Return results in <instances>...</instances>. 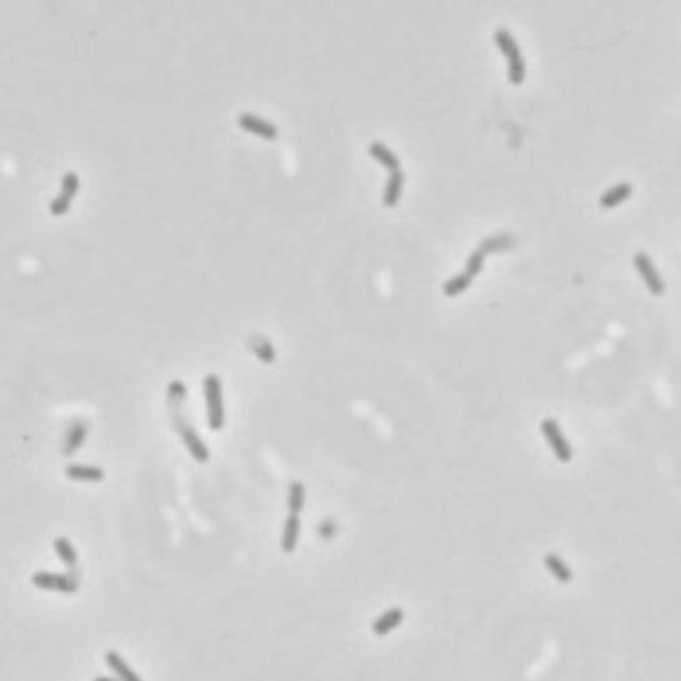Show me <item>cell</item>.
I'll use <instances>...</instances> for the list:
<instances>
[{
  "mask_svg": "<svg viewBox=\"0 0 681 681\" xmlns=\"http://www.w3.org/2000/svg\"><path fill=\"white\" fill-rule=\"evenodd\" d=\"M203 391L208 407V422L211 430L219 432L225 426V406L222 396V382L218 375L209 374L203 379Z\"/></svg>",
  "mask_w": 681,
  "mask_h": 681,
  "instance_id": "1",
  "label": "cell"
},
{
  "mask_svg": "<svg viewBox=\"0 0 681 681\" xmlns=\"http://www.w3.org/2000/svg\"><path fill=\"white\" fill-rule=\"evenodd\" d=\"M494 40L509 59V79L515 84L522 83L525 79V65L516 40L505 30L497 31Z\"/></svg>",
  "mask_w": 681,
  "mask_h": 681,
  "instance_id": "2",
  "label": "cell"
},
{
  "mask_svg": "<svg viewBox=\"0 0 681 681\" xmlns=\"http://www.w3.org/2000/svg\"><path fill=\"white\" fill-rule=\"evenodd\" d=\"M541 432L548 439V444L551 445V451L556 454L557 460L564 464L570 462L573 457V451L557 421L553 418L544 420L541 422Z\"/></svg>",
  "mask_w": 681,
  "mask_h": 681,
  "instance_id": "3",
  "label": "cell"
},
{
  "mask_svg": "<svg viewBox=\"0 0 681 681\" xmlns=\"http://www.w3.org/2000/svg\"><path fill=\"white\" fill-rule=\"evenodd\" d=\"M33 584L38 589H45V590H55L65 595H72L78 590L79 585L78 581L68 576V574H59V573H51V572H36L31 579Z\"/></svg>",
  "mask_w": 681,
  "mask_h": 681,
  "instance_id": "4",
  "label": "cell"
},
{
  "mask_svg": "<svg viewBox=\"0 0 681 681\" xmlns=\"http://www.w3.org/2000/svg\"><path fill=\"white\" fill-rule=\"evenodd\" d=\"M81 187V179L79 175L74 171L67 173L62 179V191L58 195L51 203H49V212L54 217H62L70 210L71 203L74 196L78 194Z\"/></svg>",
  "mask_w": 681,
  "mask_h": 681,
  "instance_id": "5",
  "label": "cell"
},
{
  "mask_svg": "<svg viewBox=\"0 0 681 681\" xmlns=\"http://www.w3.org/2000/svg\"><path fill=\"white\" fill-rule=\"evenodd\" d=\"M178 430L185 446L187 448L189 453L193 455L195 461H198L199 464H206L210 460V452L202 438L196 435V432L189 423L185 422L178 423Z\"/></svg>",
  "mask_w": 681,
  "mask_h": 681,
  "instance_id": "6",
  "label": "cell"
},
{
  "mask_svg": "<svg viewBox=\"0 0 681 681\" xmlns=\"http://www.w3.org/2000/svg\"><path fill=\"white\" fill-rule=\"evenodd\" d=\"M238 125L242 130L251 132L266 141H274L278 136V130L273 123H270L266 119H262L254 114H241L238 116Z\"/></svg>",
  "mask_w": 681,
  "mask_h": 681,
  "instance_id": "7",
  "label": "cell"
},
{
  "mask_svg": "<svg viewBox=\"0 0 681 681\" xmlns=\"http://www.w3.org/2000/svg\"><path fill=\"white\" fill-rule=\"evenodd\" d=\"M634 266L640 276H643L649 292L655 295H662L665 290L664 282L656 272L652 260H649L648 256L640 253L634 257Z\"/></svg>",
  "mask_w": 681,
  "mask_h": 681,
  "instance_id": "8",
  "label": "cell"
},
{
  "mask_svg": "<svg viewBox=\"0 0 681 681\" xmlns=\"http://www.w3.org/2000/svg\"><path fill=\"white\" fill-rule=\"evenodd\" d=\"M405 620V611L400 606H393L378 617L372 625V631L375 636L384 637L396 631Z\"/></svg>",
  "mask_w": 681,
  "mask_h": 681,
  "instance_id": "9",
  "label": "cell"
},
{
  "mask_svg": "<svg viewBox=\"0 0 681 681\" xmlns=\"http://www.w3.org/2000/svg\"><path fill=\"white\" fill-rule=\"evenodd\" d=\"M301 535V519L299 515L290 513L285 521L283 531L281 535V549L286 554H292L297 549Z\"/></svg>",
  "mask_w": 681,
  "mask_h": 681,
  "instance_id": "10",
  "label": "cell"
},
{
  "mask_svg": "<svg viewBox=\"0 0 681 681\" xmlns=\"http://www.w3.org/2000/svg\"><path fill=\"white\" fill-rule=\"evenodd\" d=\"M106 664L113 671L119 681H143V679L131 668L129 663L115 650H109L104 655Z\"/></svg>",
  "mask_w": 681,
  "mask_h": 681,
  "instance_id": "11",
  "label": "cell"
},
{
  "mask_svg": "<svg viewBox=\"0 0 681 681\" xmlns=\"http://www.w3.org/2000/svg\"><path fill=\"white\" fill-rule=\"evenodd\" d=\"M65 476L79 483H100L104 480V471L95 465L71 464L65 468Z\"/></svg>",
  "mask_w": 681,
  "mask_h": 681,
  "instance_id": "12",
  "label": "cell"
},
{
  "mask_svg": "<svg viewBox=\"0 0 681 681\" xmlns=\"http://www.w3.org/2000/svg\"><path fill=\"white\" fill-rule=\"evenodd\" d=\"M544 564L547 569L551 572V576L560 583V584L568 585L573 581V572L569 568L567 563L556 553H548L544 557Z\"/></svg>",
  "mask_w": 681,
  "mask_h": 681,
  "instance_id": "13",
  "label": "cell"
},
{
  "mask_svg": "<svg viewBox=\"0 0 681 681\" xmlns=\"http://www.w3.org/2000/svg\"><path fill=\"white\" fill-rule=\"evenodd\" d=\"M87 423L83 421L74 422L68 430V435L65 437V445H63V452L65 457H71L77 453L84 444L87 438Z\"/></svg>",
  "mask_w": 681,
  "mask_h": 681,
  "instance_id": "14",
  "label": "cell"
},
{
  "mask_svg": "<svg viewBox=\"0 0 681 681\" xmlns=\"http://www.w3.org/2000/svg\"><path fill=\"white\" fill-rule=\"evenodd\" d=\"M369 154L373 157L377 162L385 166L389 171L394 173L400 170V159L398 157L390 150L389 147L385 146L381 142H373L369 146Z\"/></svg>",
  "mask_w": 681,
  "mask_h": 681,
  "instance_id": "15",
  "label": "cell"
},
{
  "mask_svg": "<svg viewBox=\"0 0 681 681\" xmlns=\"http://www.w3.org/2000/svg\"><path fill=\"white\" fill-rule=\"evenodd\" d=\"M404 183H405V175L402 171L398 170L391 173L384 194V205L386 208H394L398 203L400 196L402 194Z\"/></svg>",
  "mask_w": 681,
  "mask_h": 681,
  "instance_id": "16",
  "label": "cell"
},
{
  "mask_svg": "<svg viewBox=\"0 0 681 681\" xmlns=\"http://www.w3.org/2000/svg\"><path fill=\"white\" fill-rule=\"evenodd\" d=\"M306 501V490L304 485L298 481H294L289 485L288 492V506L292 515H299L305 506Z\"/></svg>",
  "mask_w": 681,
  "mask_h": 681,
  "instance_id": "17",
  "label": "cell"
},
{
  "mask_svg": "<svg viewBox=\"0 0 681 681\" xmlns=\"http://www.w3.org/2000/svg\"><path fill=\"white\" fill-rule=\"evenodd\" d=\"M54 548L59 558L63 561V564L68 568L77 567L78 564V554L72 544L65 538V537H58L54 541Z\"/></svg>",
  "mask_w": 681,
  "mask_h": 681,
  "instance_id": "18",
  "label": "cell"
},
{
  "mask_svg": "<svg viewBox=\"0 0 681 681\" xmlns=\"http://www.w3.org/2000/svg\"><path fill=\"white\" fill-rule=\"evenodd\" d=\"M632 193V187L628 183H620L601 196V205L604 208H615L624 202Z\"/></svg>",
  "mask_w": 681,
  "mask_h": 681,
  "instance_id": "19",
  "label": "cell"
},
{
  "mask_svg": "<svg viewBox=\"0 0 681 681\" xmlns=\"http://www.w3.org/2000/svg\"><path fill=\"white\" fill-rule=\"evenodd\" d=\"M471 278L467 273L458 274L444 283V294L446 297H457L471 286Z\"/></svg>",
  "mask_w": 681,
  "mask_h": 681,
  "instance_id": "20",
  "label": "cell"
},
{
  "mask_svg": "<svg viewBox=\"0 0 681 681\" xmlns=\"http://www.w3.org/2000/svg\"><path fill=\"white\" fill-rule=\"evenodd\" d=\"M512 238L509 235H503V237H494V238H489V240H485L481 246H480V251L487 254V253H493V251H499V250H503V249H508L510 244H512Z\"/></svg>",
  "mask_w": 681,
  "mask_h": 681,
  "instance_id": "21",
  "label": "cell"
},
{
  "mask_svg": "<svg viewBox=\"0 0 681 681\" xmlns=\"http://www.w3.org/2000/svg\"><path fill=\"white\" fill-rule=\"evenodd\" d=\"M484 257L485 254L481 253L480 250L474 251L471 254V257L468 258V262H467V274L473 278V276H478L484 267Z\"/></svg>",
  "mask_w": 681,
  "mask_h": 681,
  "instance_id": "22",
  "label": "cell"
},
{
  "mask_svg": "<svg viewBox=\"0 0 681 681\" xmlns=\"http://www.w3.org/2000/svg\"><path fill=\"white\" fill-rule=\"evenodd\" d=\"M93 681H119L116 678H110V676H99V678H95Z\"/></svg>",
  "mask_w": 681,
  "mask_h": 681,
  "instance_id": "23",
  "label": "cell"
}]
</instances>
